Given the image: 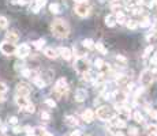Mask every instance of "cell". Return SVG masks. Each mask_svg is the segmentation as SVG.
<instances>
[{
    "mask_svg": "<svg viewBox=\"0 0 157 136\" xmlns=\"http://www.w3.org/2000/svg\"><path fill=\"white\" fill-rule=\"evenodd\" d=\"M51 31H52V34L59 40L67 38V37L70 36V25H68L64 19L57 18L51 23Z\"/></svg>",
    "mask_w": 157,
    "mask_h": 136,
    "instance_id": "6da1fadb",
    "label": "cell"
},
{
    "mask_svg": "<svg viewBox=\"0 0 157 136\" xmlns=\"http://www.w3.org/2000/svg\"><path fill=\"white\" fill-rule=\"evenodd\" d=\"M74 68H75V71L82 76L83 74H88L90 71V63L86 57H78L74 61Z\"/></svg>",
    "mask_w": 157,
    "mask_h": 136,
    "instance_id": "7a4b0ae2",
    "label": "cell"
},
{
    "mask_svg": "<svg viewBox=\"0 0 157 136\" xmlns=\"http://www.w3.org/2000/svg\"><path fill=\"white\" fill-rule=\"evenodd\" d=\"M96 117L98 120H101V121H109L112 117H115V113L108 106H100L97 109V112H96Z\"/></svg>",
    "mask_w": 157,
    "mask_h": 136,
    "instance_id": "3957f363",
    "label": "cell"
},
{
    "mask_svg": "<svg viewBox=\"0 0 157 136\" xmlns=\"http://www.w3.org/2000/svg\"><path fill=\"white\" fill-rule=\"evenodd\" d=\"M55 93L57 94V97H64L68 93V83L66 78H59L55 83Z\"/></svg>",
    "mask_w": 157,
    "mask_h": 136,
    "instance_id": "277c9868",
    "label": "cell"
},
{
    "mask_svg": "<svg viewBox=\"0 0 157 136\" xmlns=\"http://www.w3.org/2000/svg\"><path fill=\"white\" fill-rule=\"evenodd\" d=\"M17 49H18V48L15 46V44L6 41V40L0 44V52L3 55H6V56H11V55L17 53Z\"/></svg>",
    "mask_w": 157,
    "mask_h": 136,
    "instance_id": "5b68a950",
    "label": "cell"
},
{
    "mask_svg": "<svg viewBox=\"0 0 157 136\" xmlns=\"http://www.w3.org/2000/svg\"><path fill=\"white\" fill-rule=\"evenodd\" d=\"M153 80H154V76H153L152 69H143L142 74H141V76H139V82H141V84H142L143 87H148L153 83Z\"/></svg>",
    "mask_w": 157,
    "mask_h": 136,
    "instance_id": "8992f818",
    "label": "cell"
},
{
    "mask_svg": "<svg viewBox=\"0 0 157 136\" xmlns=\"http://www.w3.org/2000/svg\"><path fill=\"white\" fill-rule=\"evenodd\" d=\"M30 93H32V89L27 83L21 82L15 87V97H29Z\"/></svg>",
    "mask_w": 157,
    "mask_h": 136,
    "instance_id": "52a82bcc",
    "label": "cell"
},
{
    "mask_svg": "<svg viewBox=\"0 0 157 136\" xmlns=\"http://www.w3.org/2000/svg\"><path fill=\"white\" fill-rule=\"evenodd\" d=\"M74 11H75V14H77L78 16H81V18H86V16H89L90 15L92 8H90V6L88 3H82V4H77V6L74 7Z\"/></svg>",
    "mask_w": 157,
    "mask_h": 136,
    "instance_id": "ba28073f",
    "label": "cell"
},
{
    "mask_svg": "<svg viewBox=\"0 0 157 136\" xmlns=\"http://www.w3.org/2000/svg\"><path fill=\"white\" fill-rule=\"evenodd\" d=\"M115 108L116 110H118L119 113V118H122V120H128L131 116V109L127 106H123V105H119V104H115Z\"/></svg>",
    "mask_w": 157,
    "mask_h": 136,
    "instance_id": "9c48e42d",
    "label": "cell"
},
{
    "mask_svg": "<svg viewBox=\"0 0 157 136\" xmlns=\"http://www.w3.org/2000/svg\"><path fill=\"white\" fill-rule=\"evenodd\" d=\"M30 55V46L27 44H22L18 46V49H17V57L21 60L26 59L27 56Z\"/></svg>",
    "mask_w": 157,
    "mask_h": 136,
    "instance_id": "30bf717a",
    "label": "cell"
},
{
    "mask_svg": "<svg viewBox=\"0 0 157 136\" xmlns=\"http://www.w3.org/2000/svg\"><path fill=\"white\" fill-rule=\"evenodd\" d=\"M108 124H109L111 128H116V129H123V128L127 127L125 120H122V118H119V117H112L109 121H108Z\"/></svg>",
    "mask_w": 157,
    "mask_h": 136,
    "instance_id": "8fae6325",
    "label": "cell"
},
{
    "mask_svg": "<svg viewBox=\"0 0 157 136\" xmlns=\"http://www.w3.org/2000/svg\"><path fill=\"white\" fill-rule=\"evenodd\" d=\"M112 97L115 98L116 104H119V105H123L127 101V94L123 90H116L115 93H112Z\"/></svg>",
    "mask_w": 157,
    "mask_h": 136,
    "instance_id": "7c38bea8",
    "label": "cell"
},
{
    "mask_svg": "<svg viewBox=\"0 0 157 136\" xmlns=\"http://www.w3.org/2000/svg\"><path fill=\"white\" fill-rule=\"evenodd\" d=\"M57 53H59V56H62L64 60H71V57H72V50L70 49V48H66V46L57 48Z\"/></svg>",
    "mask_w": 157,
    "mask_h": 136,
    "instance_id": "4fadbf2b",
    "label": "cell"
},
{
    "mask_svg": "<svg viewBox=\"0 0 157 136\" xmlns=\"http://www.w3.org/2000/svg\"><path fill=\"white\" fill-rule=\"evenodd\" d=\"M94 118H96V113L93 112L92 109H86L85 112L82 113V120L85 123H88V124H90V123L94 121Z\"/></svg>",
    "mask_w": 157,
    "mask_h": 136,
    "instance_id": "5bb4252c",
    "label": "cell"
},
{
    "mask_svg": "<svg viewBox=\"0 0 157 136\" xmlns=\"http://www.w3.org/2000/svg\"><path fill=\"white\" fill-rule=\"evenodd\" d=\"M15 104H17L22 110H23L25 108L30 104V101H29V98H27V97H15Z\"/></svg>",
    "mask_w": 157,
    "mask_h": 136,
    "instance_id": "9a60e30c",
    "label": "cell"
},
{
    "mask_svg": "<svg viewBox=\"0 0 157 136\" xmlns=\"http://www.w3.org/2000/svg\"><path fill=\"white\" fill-rule=\"evenodd\" d=\"M88 98V91L85 89H78L75 91V101L77 102H83Z\"/></svg>",
    "mask_w": 157,
    "mask_h": 136,
    "instance_id": "2e32d148",
    "label": "cell"
},
{
    "mask_svg": "<svg viewBox=\"0 0 157 136\" xmlns=\"http://www.w3.org/2000/svg\"><path fill=\"white\" fill-rule=\"evenodd\" d=\"M44 55L45 57H48V59H57V56H59V53H57V49H54V48H45L44 49Z\"/></svg>",
    "mask_w": 157,
    "mask_h": 136,
    "instance_id": "e0dca14e",
    "label": "cell"
},
{
    "mask_svg": "<svg viewBox=\"0 0 157 136\" xmlns=\"http://www.w3.org/2000/svg\"><path fill=\"white\" fill-rule=\"evenodd\" d=\"M45 4H47V0H36V1H34V4H33V7H32V12H34V14H38L40 10H41Z\"/></svg>",
    "mask_w": 157,
    "mask_h": 136,
    "instance_id": "ac0fdd59",
    "label": "cell"
},
{
    "mask_svg": "<svg viewBox=\"0 0 157 136\" xmlns=\"http://www.w3.org/2000/svg\"><path fill=\"white\" fill-rule=\"evenodd\" d=\"M18 40H19V36H18V33L17 31H7L6 33V41L15 44Z\"/></svg>",
    "mask_w": 157,
    "mask_h": 136,
    "instance_id": "d6986e66",
    "label": "cell"
},
{
    "mask_svg": "<svg viewBox=\"0 0 157 136\" xmlns=\"http://www.w3.org/2000/svg\"><path fill=\"white\" fill-rule=\"evenodd\" d=\"M64 123L68 125V127H77L79 124V121L77 120L75 116H66L64 117Z\"/></svg>",
    "mask_w": 157,
    "mask_h": 136,
    "instance_id": "ffe728a7",
    "label": "cell"
},
{
    "mask_svg": "<svg viewBox=\"0 0 157 136\" xmlns=\"http://www.w3.org/2000/svg\"><path fill=\"white\" fill-rule=\"evenodd\" d=\"M104 21H105V25H107L108 27H113L116 23H118V22H116V15H115V14H109V15H107Z\"/></svg>",
    "mask_w": 157,
    "mask_h": 136,
    "instance_id": "44dd1931",
    "label": "cell"
},
{
    "mask_svg": "<svg viewBox=\"0 0 157 136\" xmlns=\"http://www.w3.org/2000/svg\"><path fill=\"white\" fill-rule=\"evenodd\" d=\"M115 15H116V22H118L119 25H126V23H127V22H128L127 15H126L123 11L118 12V14H115Z\"/></svg>",
    "mask_w": 157,
    "mask_h": 136,
    "instance_id": "7402d4cb",
    "label": "cell"
},
{
    "mask_svg": "<svg viewBox=\"0 0 157 136\" xmlns=\"http://www.w3.org/2000/svg\"><path fill=\"white\" fill-rule=\"evenodd\" d=\"M116 83H118L119 86H127L128 83H130V80H128V76H126V75H116Z\"/></svg>",
    "mask_w": 157,
    "mask_h": 136,
    "instance_id": "603a6c76",
    "label": "cell"
},
{
    "mask_svg": "<svg viewBox=\"0 0 157 136\" xmlns=\"http://www.w3.org/2000/svg\"><path fill=\"white\" fill-rule=\"evenodd\" d=\"M33 83L36 84L38 89H44L45 86H47V80H44L42 79V76H37V78H34L33 79Z\"/></svg>",
    "mask_w": 157,
    "mask_h": 136,
    "instance_id": "cb8c5ba5",
    "label": "cell"
},
{
    "mask_svg": "<svg viewBox=\"0 0 157 136\" xmlns=\"http://www.w3.org/2000/svg\"><path fill=\"white\" fill-rule=\"evenodd\" d=\"M146 136H157V125L149 124L146 127Z\"/></svg>",
    "mask_w": 157,
    "mask_h": 136,
    "instance_id": "d4e9b609",
    "label": "cell"
},
{
    "mask_svg": "<svg viewBox=\"0 0 157 136\" xmlns=\"http://www.w3.org/2000/svg\"><path fill=\"white\" fill-rule=\"evenodd\" d=\"M82 45H83V48H86V49H93V48H96V42L93 41V40H90V38L83 40Z\"/></svg>",
    "mask_w": 157,
    "mask_h": 136,
    "instance_id": "484cf974",
    "label": "cell"
},
{
    "mask_svg": "<svg viewBox=\"0 0 157 136\" xmlns=\"http://www.w3.org/2000/svg\"><path fill=\"white\" fill-rule=\"evenodd\" d=\"M44 45H45V40H44V38L36 40V41L33 42V46L36 48V49H38V50H41L42 48H44Z\"/></svg>",
    "mask_w": 157,
    "mask_h": 136,
    "instance_id": "4316f807",
    "label": "cell"
},
{
    "mask_svg": "<svg viewBox=\"0 0 157 136\" xmlns=\"http://www.w3.org/2000/svg\"><path fill=\"white\" fill-rule=\"evenodd\" d=\"M96 49H97L101 55H107L108 53L107 48L104 46V44H101V42H96Z\"/></svg>",
    "mask_w": 157,
    "mask_h": 136,
    "instance_id": "83f0119b",
    "label": "cell"
},
{
    "mask_svg": "<svg viewBox=\"0 0 157 136\" xmlns=\"http://www.w3.org/2000/svg\"><path fill=\"white\" fill-rule=\"evenodd\" d=\"M49 11L52 12V14H59L60 12V6L57 3H52V4H49Z\"/></svg>",
    "mask_w": 157,
    "mask_h": 136,
    "instance_id": "f1b7e54d",
    "label": "cell"
},
{
    "mask_svg": "<svg viewBox=\"0 0 157 136\" xmlns=\"http://www.w3.org/2000/svg\"><path fill=\"white\" fill-rule=\"evenodd\" d=\"M133 118L135 120V123H138V124H142V123H143V116L141 114V112H135V113H134Z\"/></svg>",
    "mask_w": 157,
    "mask_h": 136,
    "instance_id": "f546056e",
    "label": "cell"
},
{
    "mask_svg": "<svg viewBox=\"0 0 157 136\" xmlns=\"http://www.w3.org/2000/svg\"><path fill=\"white\" fill-rule=\"evenodd\" d=\"M138 25L141 27H148V26H150V19H149L148 16H145V18H142L138 22Z\"/></svg>",
    "mask_w": 157,
    "mask_h": 136,
    "instance_id": "4dcf8cb0",
    "label": "cell"
},
{
    "mask_svg": "<svg viewBox=\"0 0 157 136\" xmlns=\"http://www.w3.org/2000/svg\"><path fill=\"white\" fill-rule=\"evenodd\" d=\"M126 26H127L128 29L134 30V29H137V26H139V25H138V22H137L135 19H128V22L126 23Z\"/></svg>",
    "mask_w": 157,
    "mask_h": 136,
    "instance_id": "1f68e13d",
    "label": "cell"
},
{
    "mask_svg": "<svg viewBox=\"0 0 157 136\" xmlns=\"http://www.w3.org/2000/svg\"><path fill=\"white\" fill-rule=\"evenodd\" d=\"M7 26H8V21H7V18L0 15V29H7Z\"/></svg>",
    "mask_w": 157,
    "mask_h": 136,
    "instance_id": "d6a6232c",
    "label": "cell"
},
{
    "mask_svg": "<svg viewBox=\"0 0 157 136\" xmlns=\"http://www.w3.org/2000/svg\"><path fill=\"white\" fill-rule=\"evenodd\" d=\"M94 65H96V68H98V69H103V67L105 65V61H104L103 59H96Z\"/></svg>",
    "mask_w": 157,
    "mask_h": 136,
    "instance_id": "836d02e7",
    "label": "cell"
},
{
    "mask_svg": "<svg viewBox=\"0 0 157 136\" xmlns=\"http://www.w3.org/2000/svg\"><path fill=\"white\" fill-rule=\"evenodd\" d=\"M128 135L130 136H139V131L135 127H128Z\"/></svg>",
    "mask_w": 157,
    "mask_h": 136,
    "instance_id": "e575fe53",
    "label": "cell"
},
{
    "mask_svg": "<svg viewBox=\"0 0 157 136\" xmlns=\"http://www.w3.org/2000/svg\"><path fill=\"white\" fill-rule=\"evenodd\" d=\"M23 112H25V113H34V112H36V106H34V105L30 102V104L23 109Z\"/></svg>",
    "mask_w": 157,
    "mask_h": 136,
    "instance_id": "d590c367",
    "label": "cell"
},
{
    "mask_svg": "<svg viewBox=\"0 0 157 136\" xmlns=\"http://www.w3.org/2000/svg\"><path fill=\"white\" fill-rule=\"evenodd\" d=\"M45 105L54 109V108H56V101H54L52 98H47V99H45Z\"/></svg>",
    "mask_w": 157,
    "mask_h": 136,
    "instance_id": "8d00e7d4",
    "label": "cell"
},
{
    "mask_svg": "<svg viewBox=\"0 0 157 136\" xmlns=\"http://www.w3.org/2000/svg\"><path fill=\"white\" fill-rule=\"evenodd\" d=\"M152 52H153V45H149V46L145 49V52H143V56L142 57H143V59H146V57H148Z\"/></svg>",
    "mask_w": 157,
    "mask_h": 136,
    "instance_id": "74e56055",
    "label": "cell"
},
{
    "mask_svg": "<svg viewBox=\"0 0 157 136\" xmlns=\"http://www.w3.org/2000/svg\"><path fill=\"white\" fill-rule=\"evenodd\" d=\"M7 90H8V87H7V84L6 83H3V82H0V94H6L7 93Z\"/></svg>",
    "mask_w": 157,
    "mask_h": 136,
    "instance_id": "f35d334b",
    "label": "cell"
},
{
    "mask_svg": "<svg viewBox=\"0 0 157 136\" xmlns=\"http://www.w3.org/2000/svg\"><path fill=\"white\" fill-rule=\"evenodd\" d=\"M14 4H19V6H26L29 3V0H12Z\"/></svg>",
    "mask_w": 157,
    "mask_h": 136,
    "instance_id": "ab89813d",
    "label": "cell"
},
{
    "mask_svg": "<svg viewBox=\"0 0 157 136\" xmlns=\"http://www.w3.org/2000/svg\"><path fill=\"white\" fill-rule=\"evenodd\" d=\"M41 118L44 120V121H49L51 120V114L47 112H41Z\"/></svg>",
    "mask_w": 157,
    "mask_h": 136,
    "instance_id": "60d3db41",
    "label": "cell"
},
{
    "mask_svg": "<svg viewBox=\"0 0 157 136\" xmlns=\"http://www.w3.org/2000/svg\"><path fill=\"white\" fill-rule=\"evenodd\" d=\"M8 123L11 125H17V124H18V117H17V116H12V117H10Z\"/></svg>",
    "mask_w": 157,
    "mask_h": 136,
    "instance_id": "b9f144b4",
    "label": "cell"
},
{
    "mask_svg": "<svg viewBox=\"0 0 157 136\" xmlns=\"http://www.w3.org/2000/svg\"><path fill=\"white\" fill-rule=\"evenodd\" d=\"M142 91H143V87H139V89H137V91L134 93V99H137L139 95L142 94Z\"/></svg>",
    "mask_w": 157,
    "mask_h": 136,
    "instance_id": "7bdbcfd3",
    "label": "cell"
},
{
    "mask_svg": "<svg viewBox=\"0 0 157 136\" xmlns=\"http://www.w3.org/2000/svg\"><path fill=\"white\" fill-rule=\"evenodd\" d=\"M116 60H118L119 63H123V64H126V63H127V59H126V57H123V56H120V55H118V56H116Z\"/></svg>",
    "mask_w": 157,
    "mask_h": 136,
    "instance_id": "ee69618b",
    "label": "cell"
},
{
    "mask_svg": "<svg viewBox=\"0 0 157 136\" xmlns=\"http://www.w3.org/2000/svg\"><path fill=\"white\" fill-rule=\"evenodd\" d=\"M22 131H23V128L18 127V125H15V127L12 128V132H14V133H17V135H18V133H21Z\"/></svg>",
    "mask_w": 157,
    "mask_h": 136,
    "instance_id": "f6af8a7d",
    "label": "cell"
},
{
    "mask_svg": "<svg viewBox=\"0 0 157 136\" xmlns=\"http://www.w3.org/2000/svg\"><path fill=\"white\" fill-rule=\"evenodd\" d=\"M149 116H150L153 120H157V110H154V109H152L150 112H149Z\"/></svg>",
    "mask_w": 157,
    "mask_h": 136,
    "instance_id": "bcb514c9",
    "label": "cell"
},
{
    "mask_svg": "<svg viewBox=\"0 0 157 136\" xmlns=\"http://www.w3.org/2000/svg\"><path fill=\"white\" fill-rule=\"evenodd\" d=\"M82 80H86V82L92 80V76H90V72H88V74H83V75H82Z\"/></svg>",
    "mask_w": 157,
    "mask_h": 136,
    "instance_id": "7dc6e473",
    "label": "cell"
},
{
    "mask_svg": "<svg viewBox=\"0 0 157 136\" xmlns=\"http://www.w3.org/2000/svg\"><path fill=\"white\" fill-rule=\"evenodd\" d=\"M150 64H152V65H156V64H157V53H154L153 57L150 59Z\"/></svg>",
    "mask_w": 157,
    "mask_h": 136,
    "instance_id": "c3c4849f",
    "label": "cell"
},
{
    "mask_svg": "<svg viewBox=\"0 0 157 136\" xmlns=\"http://www.w3.org/2000/svg\"><path fill=\"white\" fill-rule=\"evenodd\" d=\"M67 136H81V132L79 131H74V132H71L70 135H67Z\"/></svg>",
    "mask_w": 157,
    "mask_h": 136,
    "instance_id": "681fc988",
    "label": "cell"
},
{
    "mask_svg": "<svg viewBox=\"0 0 157 136\" xmlns=\"http://www.w3.org/2000/svg\"><path fill=\"white\" fill-rule=\"evenodd\" d=\"M6 131H7V127H6V125H2V127H0V132H2V133H4Z\"/></svg>",
    "mask_w": 157,
    "mask_h": 136,
    "instance_id": "f907efd6",
    "label": "cell"
},
{
    "mask_svg": "<svg viewBox=\"0 0 157 136\" xmlns=\"http://www.w3.org/2000/svg\"><path fill=\"white\" fill-rule=\"evenodd\" d=\"M77 4H82V3H86V0H74Z\"/></svg>",
    "mask_w": 157,
    "mask_h": 136,
    "instance_id": "816d5d0a",
    "label": "cell"
},
{
    "mask_svg": "<svg viewBox=\"0 0 157 136\" xmlns=\"http://www.w3.org/2000/svg\"><path fill=\"white\" fill-rule=\"evenodd\" d=\"M4 101H6V97L3 94H0V102H4Z\"/></svg>",
    "mask_w": 157,
    "mask_h": 136,
    "instance_id": "f5cc1de1",
    "label": "cell"
},
{
    "mask_svg": "<svg viewBox=\"0 0 157 136\" xmlns=\"http://www.w3.org/2000/svg\"><path fill=\"white\" fill-rule=\"evenodd\" d=\"M116 136H126V135L123 132H120V131H119V132H116Z\"/></svg>",
    "mask_w": 157,
    "mask_h": 136,
    "instance_id": "db71d44e",
    "label": "cell"
},
{
    "mask_svg": "<svg viewBox=\"0 0 157 136\" xmlns=\"http://www.w3.org/2000/svg\"><path fill=\"white\" fill-rule=\"evenodd\" d=\"M98 104H100V98H96V99H94V105H98Z\"/></svg>",
    "mask_w": 157,
    "mask_h": 136,
    "instance_id": "11a10c76",
    "label": "cell"
},
{
    "mask_svg": "<svg viewBox=\"0 0 157 136\" xmlns=\"http://www.w3.org/2000/svg\"><path fill=\"white\" fill-rule=\"evenodd\" d=\"M154 7L157 8V0H154Z\"/></svg>",
    "mask_w": 157,
    "mask_h": 136,
    "instance_id": "9f6ffc18",
    "label": "cell"
},
{
    "mask_svg": "<svg viewBox=\"0 0 157 136\" xmlns=\"http://www.w3.org/2000/svg\"><path fill=\"white\" fill-rule=\"evenodd\" d=\"M111 1H113V3H116V1H119V0H111Z\"/></svg>",
    "mask_w": 157,
    "mask_h": 136,
    "instance_id": "6f0895ef",
    "label": "cell"
},
{
    "mask_svg": "<svg viewBox=\"0 0 157 136\" xmlns=\"http://www.w3.org/2000/svg\"><path fill=\"white\" fill-rule=\"evenodd\" d=\"M27 136H36V135H34V133H32V135H27Z\"/></svg>",
    "mask_w": 157,
    "mask_h": 136,
    "instance_id": "680465c9",
    "label": "cell"
},
{
    "mask_svg": "<svg viewBox=\"0 0 157 136\" xmlns=\"http://www.w3.org/2000/svg\"><path fill=\"white\" fill-rule=\"evenodd\" d=\"M0 127H2V120H0Z\"/></svg>",
    "mask_w": 157,
    "mask_h": 136,
    "instance_id": "91938a15",
    "label": "cell"
},
{
    "mask_svg": "<svg viewBox=\"0 0 157 136\" xmlns=\"http://www.w3.org/2000/svg\"><path fill=\"white\" fill-rule=\"evenodd\" d=\"M81 136H89V135H81Z\"/></svg>",
    "mask_w": 157,
    "mask_h": 136,
    "instance_id": "94428289",
    "label": "cell"
}]
</instances>
